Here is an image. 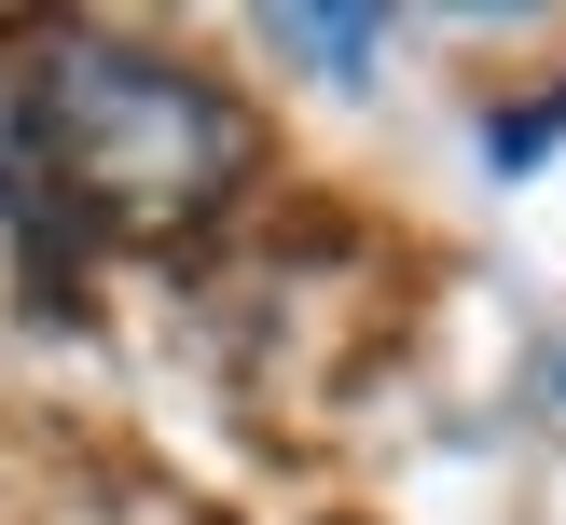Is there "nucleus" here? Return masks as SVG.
I'll return each instance as SVG.
<instances>
[{
  "mask_svg": "<svg viewBox=\"0 0 566 525\" xmlns=\"http://www.w3.org/2000/svg\"><path fill=\"white\" fill-rule=\"evenodd\" d=\"M14 97H28L42 193H70L111 235H180V221H208L249 180V111L208 70L153 55V42H97V28L83 42H42V70Z\"/></svg>",
  "mask_w": 566,
  "mask_h": 525,
  "instance_id": "f257e3e1",
  "label": "nucleus"
},
{
  "mask_svg": "<svg viewBox=\"0 0 566 525\" xmlns=\"http://www.w3.org/2000/svg\"><path fill=\"white\" fill-rule=\"evenodd\" d=\"M276 42L318 55V70H359V55H374V28H359V14H276Z\"/></svg>",
  "mask_w": 566,
  "mask_h": 525,
  "instance_id": "f03ea898",
  "label": "nucleus"
},
{
  "mask_svg": "<svg viewBox=\"0 0 566 525\" xmlns=\"http://www.w3.org/2000/svg\"><path fill=\"white\" fill-rule=\"evenodd\" d=\"M0 208H42V153H28V97L0 83Z\"/></svg>",
  "mask_w": 566,
  "mask_h": 525,
  "instance_id": "7ed1b4c3",
  "label": "nucleus"
}]
</instances>
